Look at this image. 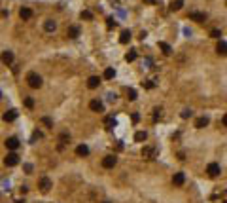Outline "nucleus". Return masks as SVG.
<instances>
[{
	"label": "nucleus",
	"instance_id": "nucleus-1",
	"mask_svg": "<svg viewBox=\"0 0 227 203\" xmlns=\"http://www.w3.org/2000/svg\"><path fill=\"white\" fill-rule=\"evenodd\" d=\"M27 84H29V87L38 89V87H42V76L38 72H29L27 74Z\"/></svg>",
	"mask_w": 227,
	"mask_h": 203
},
{
	"label": "nucleus",
	"instance_id": "nucleus-2",
	"mask_svg": "<svg viewBox=\"0 0 227 203\" xmlns=\"http://www.w3.org/2000/svg\"><path fill=\"white\" fill-rule=\"evenodd\" d=\"M157 156V148L155 146H144L142 148V157H146V160H153V157Z\"/></svg>",
	"mask_w": 227,
	"mask_h": 203
},
{
	"label": "nucleus",
	"instance_id": "nucleus-3",
	"mask_svg": "<svg viewBox=\"0 0 227 203\" xmlns=\"http://www.w3.org/2000/svg\"><path fill=\"white\" fill-rule=\"evenodd\" d=\"M51 186H53L51 178H48V176H42V178H40V184H38V188H40L42 192H49V190H51Z\"/></svg>",
	"mask_w": 227,
	"mask_h": 203
},
{
	"label": "nucleus",
	"instance_id": "nucleus-4",
	"mask_svg": "<svg viewBox=\"0 0 227 203\" xmlns=\"http://www.w3.org/2000/svg\"><path fill=\"white\" fill-rule=\"evenodd\" d=\"M4 163H6L8 167H13V165H17V163H19V156H17L15 152H10V154L4 157Z\"/></svg>",
	"mask_w": 227,
	"mask_h": 203
},
{
	"label": "nucleus",
	"instance_id": "nucleus-5",
	"mask_svg": "<svg viewBox=\"0 0 227 203\" xmlns=\"http://www.w3.org/2000/svg\"><path fill=\"white\" fill-rule=\"evenodd\" d=\"M116 163H118V157L116 156H104L102 157V167L104 169H112Z\"/></svg>",
	"mask_w": 227,
	"mask_h": 203
},
{
	"label": "nucleus",
	"instance_id": "nucleus-6",
	"mask_svg": "<svg viewBox=\"0 0 227 203\" xmlns=\"http://www.w3.org/2000/svg\"><path fill=\"white\" fill-rule=\"evenodd\" d=\"M206 173H208V176H218L220 173H221V169H220V163H208V167H206Z\"/></svg>",
	"mask_w": 227,
	"mask_h": 203
},
{
	"label": "nucleus",
	"instance_id": "nucleus-7",
	"mask_svg": "<svg viewBox=\"0 0 227 203\" xmlns=\"http://www.w3.org/2000/svg\"><path fill=\"white\" fill-rule=\"evenodd\" d=\"M4 144L8 146V150L15 152V150L19 148V139H17V137H10V139H6V143H4Z\"/></svg>",
	"mask_w": 227,
	"mask_h": 203
},
{
	"label": "nucleus",
	"instance_id": "nucleus-8",
	"mask_svg": "<svg viewBox=\"0 0 227 203\" xmlns=\"http://www.w3.org/2000/svg\"><path fill=\"white\" fill-rule=\"evenodd\" d=\"M89 108L93 110V112H102L104 104H102V101H99V99H93V101L89 103Z\"/></svg>",
	"mask_w": 227,
	"mask_h": 203
},
{
	"label": "nucleus",
	"instance_id": "nucleus-9",
	"mask_svg": "<svg viewBox=\"0 0 227 203\" xmlns=\"http://www.w3.org/2000/svg\"><path fill=\"white\" fill-rule=\"evenodd\" d=\"M17 116H19V112H17L15 108H12V110H6V112H4V122H13Z\"/></svg>",
	"mask_w": 227,
	"mask_h": 203
},
{
	"label": "nucleus",
	"instance_id": "nucleus-10",
	"mask_svg": "<svg viewBox=\"0 0 227 203\" xmlns=\"http://www.w3.org/2000/svg\"><path fill=\"white\" fill-rule=\"evenodd\" d=\"M189 19L191 21H197V23H202V21L206 19V15L201 13V12H189Z\"/></svg>",
	"mask_w": 227,
	"mask_h": 203
},
{
	"label": "nucleus",
	"instance_id": "nucleus-11",
	"mask_svg": "<svg viewBox=\"0 0 227 203\" xmlns=\"http://www.w3.org/2000/svg\"><path fill=\"white\" fill-rule=\"evenodd\" d=\"M172 182L176 184V186H182L186 182V175L184 173H174V176H172Z\"/></svg>",
	"mask_w": 227,
	"mask_h": 203
},
{
	"label": "nucleus",
	"instance_id": "nucleus-12",
	"mask_svg": "<svg viewBox=\"0 0 227 203\" xmlns=\"http://www.w3.org/2000/svg\"><path fill=\"white\" fill-rule=\"evenodd\" d=\"M99 84H100V78H99V76H91V78L87 80V87H89V89H97Z\"/></svg>",
	"mask_w": 227,
	"mask_h": 203
},
{
	"label": "nucleus",
	"instance_id": "nucleus-13",
	"mask_svg": "<svg viewBox=\"0 0 227 203\" xmlns=\"http://www.w3.org/2000/svg\"><path fill=\"white\" fill-rule=\"evenodd\" d=\"M208 122H210V120H208L206 116H201V118H197V120H195V127H197V129H202V127H206V125H208Z\"/></svg>",
	"mask_w": 227,
	"mask_h": 203
},
{
	"label": "nucleus",
	"instance_id": "nucleus-14",
	"mask_svg": "<svg viewBox=\"0 0 227 203\" xmlns=\"http://www.w3.org/2000/svg\"><path fill=\"white\" fill-rule=\"evenodd\" d=\"M216 51H218V55H227V42L220 40L218 46H216Z\"/></svg>",
	"mask_w": 227,
	"mask_h": 203
},
{
	"label": "nucleus",
	"instance_id": "nucleus-15",
	"mask_svg": "<svg viewBox=\"0 0 227 203\" xmlns=\"http://www.w3.org/2000/svg\"><path fill=\"white\" fill-rule=\"evenodd\" d=\"M19 17L25 19V21L30 19V17H32V10H30V8H21V10H19Z\"/></svg>",
	"mask_w": 227,
	"mask_h": 203
},
{
	"label": "nucleus",
	"instance_id": "nucleus-16",
	"mask_svg": "<svg viewBox=\"0 0 227 203\" xmlns=\"http://www.w3.org/2000/svg\"><path fill=\"white\" fill-rule=\"evenodd\" d=\"M2 63H4V65H12V63H13V53H12L10 50H6V51L2 53Z\"/></svg>",
	"mask_w": 227,
	"mask_h": 203
},
{
	"label": "nucleus",
	"instance_id": "nucleus-17",
	"mask_svg": "<svg viewBox=\"0 0 227 203\" xmlns=\"http://www.w3.org/2000/svg\"><path fill=\"white\" fill-rule=\"evenodd\" d=\"M44 29L48 31V32H53V31L57 29V23H55L53 19H48V21H45V23H44Z\"/></svg>",
	"mask_w": 227,
	"mask_h": 203
},
{
	"label": "nucleus",
	"instance_id": "nucleus-18",
	"mask_svg": "<svg viewBox=\"0 0 227 203\" xmlns=\"http://www.w3.org/2000/svg\"><path fill=\"white\" fill-rule=\"evenodd\" d=\"M68 36H70V38H78V36H80V27H78V25L68 27Z\"/></svg>",
	"mask_w": 227,
	"mask_h": 203
},
{
	"label": "nucleus",
	"instance_id": "nucleus-19",
	"mask_svg": "<svg viewBox=\"0 0 227 203\" xmlns=\"http://www.w3.org/2000/svg\"><path fill=\"white\" fill-rule=\"evenodd\" d=\"M146 139H148V133H146V131H136V133H134V141H136V143H142V141H146Z\"/></svg>",
	"mask_w": 227,
	"mask_h": 203
},
{
	"label": "nucleus",
	"instance_id": "nucleus-20",
	"mask_svg": "<svg viewBox=\"0 0 227 203\" xmlns=\"http://www.w3.org/2000/svg\"><path fill=\"white\" fill-rule=\"evenodd\" d=\"M76 154H78V156H87V154H89V146H87V144L76 146Z\"/></svg>",
	"mask_w": 227,
	"mask_h": 203
},
{
	"label": "nucleus",
	"instance_id": "nucleus-21",
	"mask_svg": "<svg viewBox=\"0 0 227 203\" xmlns=\"http://www.w3.org/2000/svg\"><path fill=\"white\" fill-rule=\"evenodd\" d=\"M182 6H184V0H172V2H170V10H172V12L182 10Z\"/></svg>",
	"mask_w": 227,
	"mask_h": 203
},
{
	"label": "nucleus",
	"instance_id": "nucleus-22",
	"mask_svg": "<svg viewBox=\"0 0 227 203\" xmlns=\"http://www.w3.org/2000/svg\"><path fill=\"white\" fill-rule=\"evenodd\" d=\"M159 48L163 50V53H165V55H170V53H172V48L169 46L167 42H159Z\"/></svg>",
	"mask_w": 227,
	"mask_h": 203
},
{
	"label": "nucleus",
	"instance_id": "nucleus-23",
	"mask_svg": "<svg viewBox=\"0 0 227 203\" xmlns=\"http://www.w3.org/2000/svg\"><path fill=\"white\" fill-rule=\"evenodd\" d=\"M129 40H131V31H123L121 36H119V42H121V44H127Z\"/></svg>",
	"mask_w": 227,
	"mask_h": 203
},
{
	"label": "nucleus",
	"instance_id": "nucleus-24",
	"mask_svg": "<svg viewBox=\"0 0 227 203\" xmlns=\"http://www.w3.org/2000/svg\"><path fill=\"white\" fill-rule=\"evenodd\" d=\"M136 59V50H131V51H127V55H125V61L127 63H132Z\"/></svg>",
	"mask_w": 227,
	"mask_h": 203
},
{
	"label": "nucleus",
	"instance_id": "nucleus-25",
	"mask_svg": "<svg viewBox=\"0 0 227 203\" xmlns=\"http://www.w3.org/2000/svg\"><path fill=\"white\" fill-rule=\"evenodd\" d=\"M102 76H104V80H112L114 76H116V70H114V69H106Z\"/></svg>",
	"mask_w": 227,
	"mask_h": 203
},
{
	"label": "nucleus",
	"instance_id": "nucleus-26",
	"mask_svg": "<svg viewBox=\"0 0 227 203\" xmlns=\"http://www.w3.org/2000/svg\"><path fill=\"white\" fill-rule=\"evenodd\" d=\"M104 125H106L108 129H112L114 125H116V120H114L112 116H106V118H104Z\"/></svg>",
	"mask_w": 227,
	"mask_h": 203
},
{
	"label": "nucleus",
	"instance_id": "nucleus-27",
	"mask_svg": "<svg viewBox=\"0 0 227 203\" xmlns=\"http://www.w3.org/2000/svg\"><path fill=\"white\" fill-rule=\"evenodd\" d=\"M182 118H184V120H188V118H191L193 116V112L189 110V108H184V110H182V114H180Z\"/></svg>",
	"mask_w": 227,
	"mask_h": 203
},
{
	"label": "nucleus",
	"instance_id": "nucleus-28",
	"mask_svg": "<svg viewBox=\"0 0 227 203\" xmlns=\"http://www.w3.org/2000/svg\"><path fill=\"white\" fill-rule=\"evenodd\" d=\"M142 84H144L146 89H153V87H155V82H153V80H146V82H142Z\"/></svg>",
	"mask_w": 227,
	"mask_h": 203
},
{
	"label": "nucleus",
	"instance_id": "nucleus-29",
	"mask_svg": "<svg viewBox=\"0 0 227 203\" xmlns=\"http://www.w3.org/2000/svg\"><path fill=\"white\" fill-rule=\"evenodd\" d=\"M25 106H27V108H32V106H34V99H32V97H27V99H25Z\"/></svg>",
	"mask_w": 227,
	"mask_h": 203
},
{
	"label": "nucleus",
	"instance_id": "nucleus-30",
	"mask_svg": "<svg viewBox=\"0 0 227 203\" xmlns=\"http://www.w3.org/2000/svg\"><path fill=\"white\" fill-rule=\"evenodd\" d=\"M42 123H44V125H48V127H53V122H51V118H42Z\"/></svg>",
	"mask_w": 227,
	"mask_h": 203
},
{
	"label": "nucleus",
	"instance_id": "nucleus-31",
	"mask_svg": "<svg viewBox=\"0 0 227 203\" xmlns=\"http://www.w3.org/2000/svg\"><path fill=\"white\" fill-rule=\"evenodd\" d=\"M81 19H93V13H91V12H81Z\"/></svg>",
	"mask_w": 227,
	"mask_h": 203
},
{
	"label": "nucleus",
	"instance_id": "nucleus-32",
	"mask_svg": "<svg viewBox=\"0 0 227 203\" xmlns=\"http://www.w3.org/2000/svg\"><path fill=\"white\" fill-rule=\"evenodd\" d=\"M210 36H212V38H220V36H221V32H220L218 29H212V31H210Z\"/></svg>",
	"mask_w": 227,
	"mask_h": 203
},
{
	"label": "nucleus",
	"instance_id": "nucleus-33",
	"mask_svg": "<svg viewBox=\"0 0 227 203\" xmlns=\"http://www.w3.org/2000/svg\"><path fill=\"white\" fill-rule=\"evenodd\" d=\"M127 95H129V99H131V101H134V99H136V91H134V89H129Z\"/></svg>",
	"mask_w": 227,
	"mask_h": 203
},
{
	"label": "nucleus",
	"instance_id": "nucleus-34",
	"mask_svg": "<svg viewBox=\"0 0 227 203\" xmlns=\"http://www.w3.org/2000/svg\"><path fill=\"white\" fill-rule=\"evenodd\" d=\"M106 21H108V23H106V25H108V29H112V27H116V25H118V23H116V21H114L112 17H108Z\"/></svg>",
	"mask_w": 227,
	"mask_h": 203
},
{
	"label": "nucleus",
	"instance_id": "nucleus-35",
	"mask_svg": "<svg viewBox=\"0 0 227 203\" xmlns=\"http://www.w3.org/2000/svg\"><path fill=\"white\" fill-rule=\"evenodd\" d=\"M157 118H161V108H155L153 110V120H157Z\"/></svg>",
	"mask_w": 227,
	"mask_h": 203
},
{
	"label": "nucleus",
	"instance_id": "nucleus-36",
	"mask_svg": "<svg viewBox=\"0 0 227 203\" xmlns=\"http://www.w3.org/2000/svg\"><path fill=\"white\" fill-rule=\"evenodd\" d=\"M42 137H44V135L40 131H34V135H32V139H42Z\"/></svg>",
	"mask_w": 227,
	"mask_h": 203
},
{
	"label": "nucleus",
	"instance_id": "nucleus-37",
	"mask_svg": "<svg viewBox=\"0 0 227 203\" xmlns=\"http://www.w3.org/2000/svg\"><path fill=\"white\" fill-rule=\"evenodd\" d=\"M25 171H27V173H32V165H30V163H25Z\"/></svg>",
	"mask_w": 227,
	"mask_h": 203
},
{
	"label": "nucleus",
	"instance_id": "nucleus-38",
	"mask_svg": "<svg viewBox=\"0 0 227 203\" xmlns=\"http://www.w3.org/2000/svg\"><path fill=\"white\" fill-rule=\"evenodd\" d=\"M138 120H140V116H138V114L134 112V114H132V122H138Z\"/></svg>",
	"mask_w": 227,
	"mask_h": 203
},
{
	"label": "nucleus",
	"instance_id": "nucleus-39",
	"mask_svg": "<svg viewBox=\"0 0 227 203\" xmlns=\"http://www.w3.org/2000/svg\"><path fill=\"white\" fill-rule=\"evenodd\" d=\"M221 122H223V125H225V127H227V114H225V116H223V120H221Z\"/></svg>",
	"mask_w": 227,
	"mask_h": 203
},
{
	"label": "nucleus",
	"instance_id": "nucleus-40",
	"mask_svg": "<svg viewBox=\"0 0 227 203\" xmlns=\"http://www.w3.org/2000/svg\"><path fill=\"white\" fill-rule=\"evenodd\" d=\"M146 4H155V0H144Z\"/></svg>",
	"mask_w": 227,
	"mask_h": 203
},
{
	"label": "nucleus",
	"instance_id": "nucleus-41",
	"mask_svg": "<svg viewBox=\"0 0 227 203\" xmlns=\"http://www.w3.org/2000/svg\"><path fill=\"white\" fill-rule=\"evenodd\" d=\"M225 6H227V0H225Z\"/></svg>",
	"mask_w": 227,
	"mask_h": 203
},
{
	"label": "nucleus",
	"instance_id": "nucleus-42",
	"mask_svg": "<svg viewBox=\"0 0 227 203\" xmlns=\"http://www.w3.org/2000/svg\"><path fill=\"white\" fill-rule=\"evenodd\" d=\"M223 203H227V199H225V201H223Z\"/></svg>",
	"mask_w": 227,
	"mask_h": 203
},
{
	"label": "nucleus",
	"instance_id": "nucleus-43",
	"mask_svg": "<svg viewBox=\"0 0 227 203\" xmlns=\"http://www.w3.org/2000/svg\"><path fill=\"white\" fill-rule=\"evenodd\" d=\"M104 203H110V201H104Z\"/></svg>",
	"mask_w": 227,
	"mask_h": 203
}]
</instances>
